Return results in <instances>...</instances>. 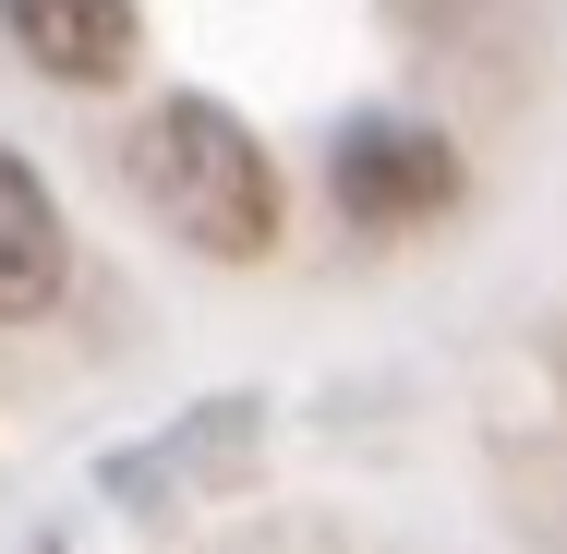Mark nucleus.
<instances>
[{
	"mask_svg": "<svg viewBox=\"0 0 567 554\" xmlns=\"http://www.w3.org/2000/svg\"><path fill=\"white\" fill-rule=\"evenodd\" d=\"M133 181L157 194V218L182 229L194 253H266L278 241V169L266 145L218 109V97H169V109L133 133Z\"/></svg>",
	"mask_w": 567,
	"mask_h": 554,
	"instance_id": "nucleus-1",
	"label": "nucleus"
},
{
	"mask_svg": "<svg viewBox=\"0 0 567 554\" xmlns=\"http://www.w3.org/2000/svg\"><path fill=\"white\" fill-rule=\"evenodd\" d=\"M327 194H339L362 229H411L458 206V145L423 133V121H350L339 157H327Z\"/></svg>",
	"mask_w": 567,
	"mask_h": 554,
	"instance_id": "nucleus-2",
	"label": "nucleus"
},
{
	"mask_svg": "<svg viewBox=\"0 0 567 554\" xmlns=\"http://www.w3.org/2000/svg\"><path fill=\"white\" fill-rule=\"evenodd\" d=\"M0 36L61 85H110V73H133L145 24H133V0H0Z\"/></svg>",
	"mask_w": 567,
	"mask_h": 554,
	"instance_id": "nucleus-3",
	"label": "nucleus"
},
{
	"mask_svg": "<svg viewBox=\"0 0 567 554\" xmlns=\"http://www.w3.org/2000/svg\"><path fill=\"white\" fill-rule=\"evenodd\" d=\"M73 278V241H61V206L37 194V169L0 145V326H37Z\"/></svg>",
	"mask_w": 567,
	"mask_h": 554,
	"instance_id": "nucleus-4",
	"label": "nucleus"
}]
</instances>
